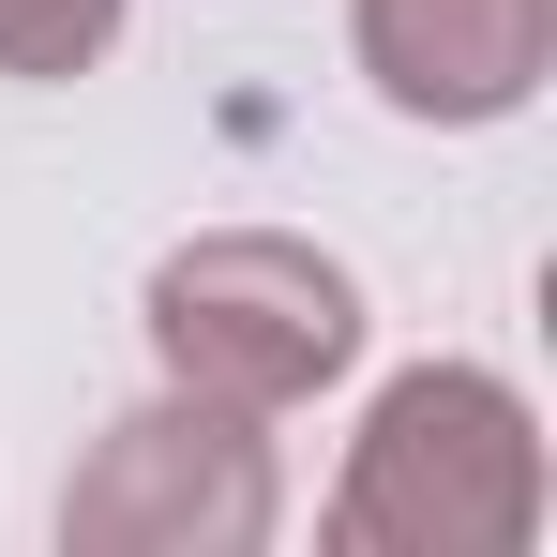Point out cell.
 <instances>
[{
    "label": "cell",
    "instance_id": "2",
    "mask_svg": "<svg viewBox=\"0 0 557 557\" xmlns=\"http://www.w3.org/2000/svg\"><path fill=\"white\" fill-rule=\"evenodd\" d=\"M136 317H151L166 392L257 407V422L362 362V286H347V257H317V242H286V226H211V242H182Z\"/></svg>",
    "mask_w": 557,
    "mask_h": 557
},
{
    "label": "cell",
    "instance_id": "5",
    "mask_svg": "<svg viewBox=\"0 0 557 557\" xmlns=\"http://www.w3.org/2000/svg\"><path fill=\"white\" fill-rule=\"evenodd\" d=\"M121 46V0H0V76H91Z\"/></svg>",
    "mask_w": 557,
    "mask_h": 557
},
{
    "label": "cell",
    "instance_id": "3",
    "mask_svg": "<svg viewBox=\"0 0 557 557\" xmlns=\"http://www.w3.org/2000/svg\"><path fill=\"white\" fill-rule=\"evenodd\" d=\"M272 437L257 407L151 392L136 422H106L91 467L61 482V543L76 557H257L272 543Z\"/></svg>",
    "mask_w": 557,
    "mask_h": 557
},
{
    "label": "cell",
    "instance_id": "4",
    "mask_svg": "<svg viewBox=\"0 0 557 557\" xmlns=\"http://www.w3.org/2000/svg\"><path fill=\"white\" fill-rule=\"evenodd\" d=\"M347 46L392 121L482 136L557 76V0H347Z\"/></svg>",
    "mask_w": 557,
    "mask_h": 557
},
{
    "label": "cell",
    "instance_id": "1",
    "mask_svg": "<svg viewBox=\"0 0 557 557\" xmlns=\"http://www.w3.org/2000/svg\"><path fill=\"white\" fill-rule=\"evenodd\" d=\"M347 557H528L543 543V422L482 362H407L332 482Z\"/></svg>",
    "mask_w": 557,
    "mask_h": 557
}]
</instances>
